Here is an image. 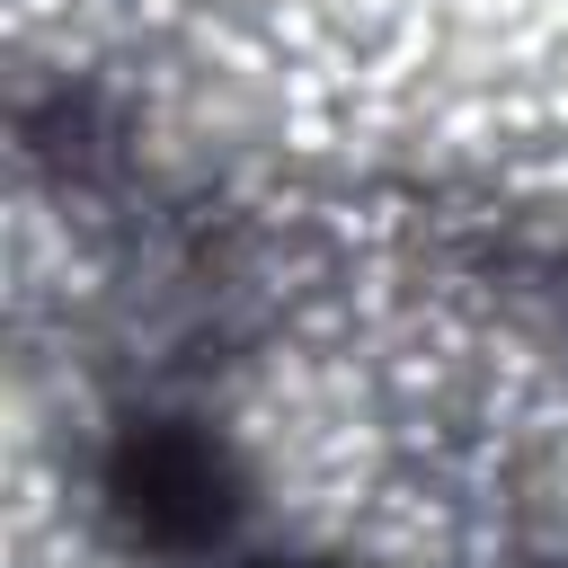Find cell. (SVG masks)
Segmentation results:
<instances>
[{"instance_id":"obj_1","label":"cell","mask_w":568,"mask_h":568,"mask_svg":"<svg viewBox=\"0 0 568 568\" xmlns=\"http://www.w3.org/2000/svg\"><path fill=\"white\" fill-rule=\"evenodd\" d=\"M98 497H106V524L133 550L204 559L231 532V515H240V470H231L213 426H195V417H133V426H115V444L98 462Z\"/></svg>"},{"instance_id":"obj_2","label":"cell","mask_w":568,"mask_h":568,"mask_svg":"<svg viewBox=\"0 0 568 568\" xmlns=\"http://www.w3.org/2000/svg\"><path fill=\"white\" fill-rule=\"evenodd\" d=\"M266 568H328V559H266Z\"/></svg>"}]
</instances>
